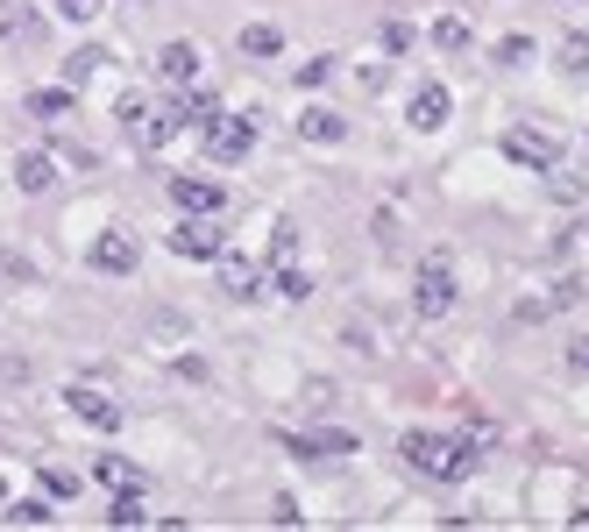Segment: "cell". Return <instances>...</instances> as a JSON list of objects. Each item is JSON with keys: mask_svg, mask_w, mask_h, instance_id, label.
Listing matches in <instances>:
<instances>
[{"mask_svg": "<svg viewBox=\"0 0 589 532\" xmlns=\"http://www.w3.org/2000/svg\"><path fill=\"white\" fill-rule=\"evenodd\" d=\"M220 292H228L235 306H249V298H263V270H256L249 256H228V249H220Z\"/></svg>", "mask_w": 589, "mask_h": 532, "instance_id": "12", "label": "cell"}, {"mask_svg": "<svg viewBox=\"0 0 589 532\" xmlns=\"http://www.w3.org/2000/svg\"><path fill=\"white\" fill-rule=\"evenodd\" d=\"M100 71H107V50H100V43H79V50H71V86L100 79Z\"/></svg>", "mask_w": 589, "mask_h": 532, "instance_id": "22", "label": "cell"}, {"mask_svg": "<svg viewBox=\"0 0 589 532\" xmlns=\"http://www.w3.org/2000/svg\"><path fill=\"white\" fill-rule=\"evenodd\" d=\"M412 313H419V319H448V313H455V256H448V249H433L427 263H419V278H412Z\"/></svg>", "mask_w": 589, "mask_h": 532, "instance_id": "2", "label": "cell"}, {"mask_svg": "<svg viewBox=\"0 0 589 532\" xmlns=\"http://www.w3.org/2000/svg\"><path fill=\"white\" fill-rule=\"evenodd\" d=\"M65 405H71V412H79L86 426H100V433H121V405H114L100 384H71V390H65Z\"/></svg>", "mask_w": 589, "mask_h": 532, "instance_id": "10", "label": "cell"}, {"mask_svg": "<svg viewBox=\"0 0 589 532\" xmlns=\"http://www.w3.org/2000/svg\"><path fill=\"white\" fill-rule=\"evenodd\" d=\"M171 206L178 213H228V185H220V178L185 171V178H171Z\"/></svg>", "mask_w": 589, "mask_h": 532, "instance_id": "7", "label": "cell"}, {"mask_svg": "<svg viewBox=\"0 0 589 532\" xmlns=\"http://www.w3.org/2000/svg\"><path fill=\"white\" fill-rule=\"evenodd\" d=\"M71 100H79L71 86H36V93H29V114H36V121H57V114H71Z\"/></svg>", "mask_w": 589, "mask_h": 532, "instance_id": "19", "label": "cell"}, {"mask_svg": "<svg viewBox=\"0 0 589 532\" xmlns=\"http://www.w3.org/2000/svg\"><path fill=\"white\" fill-rule=\"evenodd\" d=\"M149 71H157L163 86H192L200 79V43H163V50L149 57Z\"/></svg>", "mask_w": 589, "mask_h": 532, "instance_id": "11", "label": "cell"}, {"mask_svg": "<svg viewBox=\"0 0 589 532\" xmlns=\"http://www.w3.org/2000/svg\"><path fill=\"white\" fill-rule=\"evenodd\" d=\"M107 525H149V505H143V490H114V505H107Z\"/></svg>", "mask_w": 589, "mask_h": 532, "instance_id": "21", "label": "cell"}, {"mask_svg": "<svg viewBox=\"0 0 589 532\" xmlns=\"http://www.w3.org/2000/svg\"><path fill=\"white\" fill-rule=\"evenodd\" d=\"M505 157L525 163V171H562V143H554V135H540V128H511V135H505Z\"/></svg>", "mask_w": 589, "mask_h": 532, "instance_id": "8", "label": "cell"}, {"mask_svg": "<svg viewBox=\"0 0 589 532\" xmlns=\"http://www.w3.org/2000/svg\"><path fill=\"white\" fill-rule=\"evenodd\" d=\"M220 249H228L220 213H185V220L171 227V256H185V263H220Z\"/></svg>", "mask_w": 589, "mask_h": 532, "instance_id": "4", "label": "cell"}, {"mask_svg": "<svg viewBox=\"0 0 589 532\" xmlns=\"http://www.w3.org/2000/svg\"><path fill=\"white\" fill-rule=\"evenodd\" d=\"M235 50H241V57H263V65H270V57H284V29H270V22H249V29L235 36Z\"/></svg>", "mask_w": 589, "mask_h": 532, "instance_id": "15", "label": "cell"}, {"mask_svg": "<svg viewBox=\"0 0 589 532\" xmlns=\"http://www.w3.org/2000/svg\"><path fill=\"white\" fill-rule=\"evenodd\" d=\"M298 519H306V511H298L292 497H277V505H270V525H298Z\"/></svg>", "mask_w": 589, "mask_h": 532, "instance_id": "32", "label": "cell"}, {"mask_svg": "<svg viewBox=\"0 0 589 532\" xmlns=\"http://www.w3.org/2000/svg\"><path fill=\"white\" fill-rule=\"evenodd\" d=\"M36 483H43V497H57V505H65V497H79V476H71V468H57V462H43Z\"/></svg>", "mask_w": 589, "mask_h": 532, "instance_id": "23", "label": "cell"}, {"mask_svg": "<svg viewBox=\"0 0 589 532\" xmlns=\"http://www.w3.org/2000/svg\"><path fill=\"white\" fill-rule=\"evenodd\" d=\"M384 50H390V57L412 50V22H384Z\"/></svg>", "mask_w": 589, "mask_h": 532, "instance_id": "29", "label": "cell"}, {"mask_svg": "<svg viewBox=\"0 0 589 532\" xmlns=\"http://www.w3.org/2000/svg\"><path fill=\"white\" fill-rule=\"evenodd\" d=\"M433 43H441L448 57H455V50H469V22H462V14H441V22H433Z\"/></svg>", "mask_w": 589, "mask_h": 532, "instance_id": "24", "label": "cell"}, {"mask_svg": "<svg viewBox=\"0 0 589 532\" xmlns=\"http://www.w3.org/2000/svg\"><path fill=\"white\" fill-rule=\"evenodd\" d=\"M525 57H533V36H505L497 43V65H525Z\"/></svg>", "mask_w": 589, "mask_h": 532, "instance_id": "27", "label": "cell"}, {"mask_svg": "<svg viewBox=\"0 0 589 532\" xmlns=\"http://www.w3.org/2000/svg\"><path fill=\"white\" fill-rule=\"evenodd\" d=\"M36 36H43L36 8H0V43H36Z\"/></svg>", "mask_w": 589, "mask_h": 532, "instance_id": "17", "label": "cell"}, {"mask_svg": "<svg viewBox=\"0 0 589 532\" xmlns=\"http://www.w3.org/2000/svg\"><path fill=\"white\" fill-rule=\"evenodd\" d=\"M14 185H22L29 200H36V192H50V185H57V157H50V149H29V157L14 163Z\"/></svg>", "mask_w": 589, "mask_h": 532, "instance_id": "13", "label": "cell"}, {"mask_svg": "<svg viewBox=\"0 0 589 532\" xmlns=\"http://www.w3.org/2000/svg\"><path fill=\"white\" fill-rule=\"evenodd\" d=\"M0 511H8V476H0Z\"/></svg>", "mask_w": 589, "mask_h": 532, "instance_id": "34", "label": "cell"}, {"mask_svg": "<svg viewBox=\"0 0 589 532\" xmlns=\"http://www.w3.org/2000/svg\"><path fill=\"white\" fill-rule=\"evenodd\" d=\"M568 370H576V376H589V341H568Z\"/></svg>", "mask_w": 589, "mask_h": 532, "instance_id": "33", "label": "cell"}, {"mask_svg": "<svg viewBox=\"0 0 589 532\" xmlns=\"http://www.w3.org/2000/svg\"><path fill=\"white\" fill-rule=\"evenodd\" d=\"M57 14H65V22H93L100 0H57Z\"/></svg>", "mask_w": 589, "mask_h": 532, "instance_id": "30", "label": "cell"}, {"mask_svg": "<svg viewBox=\"0 0 589 532\" xmlns=\"http://www.w3.org/2000/svg\"><path fill=\"white\" fill-rule=\"evenodd\" d=\"M270 292H277V298H292V306H298V298H306L313 292V278H306V270H298V263H270Z\"/></svg>", "mask_w": 589, "mask_h": 532, "instance_id": "18", "label": "cell"}, {"mask_svg": "<svg viewBox=\"0 0 589 532\" xmlns=\"http://www.w3.org/2000/svg\"><path fill=\"white\" fill-rule=\"evenodd\" d=\"M93 483H107V490H143V476H135L121 454H100V462H93Z\"/></svg>", "mask_w": 589, "mask_h": 532, "instance_id": "20", "label": "cell"}, {"mask_svg": "<svg viewBox=\"0 0 589 532\" xmlns=\"http://www.w3.org/2000/svg\"><path fill=\"white\" fill-rule=\"evenodd\" d=\"M292 249H298V227L277 220V227H270V263H292Z\"/></svg>", "mask_w": 589, "mask_h": 532, "instance_id": "25", "label": "cell"}, {"mask_svg": "<svg viewBox=\"0 0 589 532\" xmlns=\"http://www.w3.org/2000/svg\"><path fill=\"white\" fill-rule=\"evenodd\" d=\"M298 135H306V143H320V149H335L341 135H349V121H341L335 106H306V114H298Z\"/></svg>", "mask_w": 589, "mask_h": 532, "instance_id": "14", "label": "cell"}, {"mask_svg": "<svg viewBox=\"0 0 589 532\" xmlns=\"http://www.w3.org/2000/svg\"><path fill=\"white\" fill-rule=\"evenodd\" d=\"M398 454L419 468L427 483H462L476 468V440L469 433H427V426H405L398 433Z\"/></svg>", "mask_w": 589, "mask_h": 532, "instance_id": "1", "label": "cell"}, {"mask_svg": "<svg viewBox=\"0 0 589 532\" xmlns=\"http://www.w3.org/2000/svg\"><path fill=\"white\" fill-rule=\"evenodd\" d=\"M327 71H335V57H306V65H298V86H320Z\"/></svg>", "mask_w": 589, "mask_h": 532, "instance_id": "31", "label": "cell"}, {"mask_svg": "<svg viewBox=\"0 0 589 532\" xmlns=\"http://www.w3.org/2000/svg\"><path fill=\"white\" fill-rule=\"evenodd\" d=\"M200 143H206V163H214V171H228V163H241V157L256 149V121H249V114H228V106H220V114L200 128Z\"/></svg>", "mask_w": 589, "mask_h": 532, "instance_id": "3", "label": "cell"}, {"mask_svg": "<svg viewBox=\"0 0 589 532\" xmlns=\"http://www.w3.org/2000/svg\"><path fill=\"white\" fill-rule=\"evenodd\" d=\"M562 71H589V36H568L562 43Z\"/></svg>", "mask_w": 589, "mask_h": 532, "instance_id": "28", "label": "cell"}, {"mask_svg": "<svg viewBox=\"0 0 589 532\" xmlns=\"http://www.w3.org/2000/svg\"><path fill=\"white\" fill-rule=\"evenodd\" d=\"M86 263H93L100 278H128V270L143 263V241H135L128 227H107V235H100L93 249H86Z\"/></svg>", "mask_w": 589, "mask_h": 532, "instance_id": "6", "label": "cell"}, {"mask_svg": "<svg viewBox=\"0 0 589 532\" xmlns=\"http://www.w3.org/2000/svg\"><path fill=\"white\" fill-rule=\"evenodd\" d=\"M114 114H121V135H128L143 157H157V149L171 143V114H163V106H149L143 93H128V100L114 106Z\"/></svg>", "mask_w": 589, "mask_h": 532, "instance_id": "5", "label": "cell"}, {"mask_svg": "<svg viewBox=\"0 0 589 532\" xmlns=\"http://www.w3.org/2000/svg\"><path fill=\"white\" fill-rule=\"evenodd\" d=\"M448 114H455V93H448L441 79H427V86H419V93H412V106H405V121H412L419 135L448 128Z\"/></svg>", "mask_w": 589, "mask_h": 532, "instance_id": "9", "label": "cell"}, {"mask_svg": "<svg viewBox=\"0 0 589 532\" xmlns=\"http://www.w3.org/2000/svg\"><path fill=\"white\" fill-rule=\"evenodd\" d=\"M8 519L14 525H50L57 519V497H43V490L36 497H8Z\"/></svg>", "mask_w": 589, "mask_h": 532, "instance_id": "16", "label": "cell"}, {"mask_svg": "<svg viewBox=\"0 0 589 532\" xmlns=\"http://www.w3.org/2000/svg\"><path fill=\"white\" fill-rule=\"evenodd\" d=\"M313 448H320V462H327V454H355V433H349V426H327Z\"/></svg>", "mask_w": 589, "mask_h": 532, "instance_id": "26", "label": "cell"}]
</instances>
